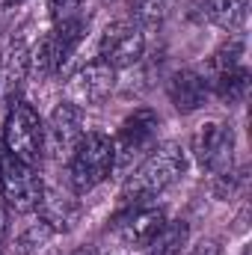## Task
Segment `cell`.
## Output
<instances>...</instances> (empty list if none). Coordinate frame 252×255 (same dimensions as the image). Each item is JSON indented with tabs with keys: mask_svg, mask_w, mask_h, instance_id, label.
I'll list each match as a JSON object with an SVG mask.
<instances>
[{
	"mask_svg": "<svg viewBox=\"0 0 252 255\" xmlns=\"http://www.w3.org/2000/svg\"><path fill=\"white\" fill-rule=\"evenodd\" d=\"M187 169V154L178 142H157L130 172L122 184L125 205L154 202L160 193H166Z\"/></svg>",
	"mask_w": 252,
	"mask_h": 255,
	"instance_id": "6da1fadb",
	"label": "cell"
},
{
	"mask_svg": "<svg viewBox=\"0 0 252 255\" xmlns=\"http://www.w3.org/2000/svg\"><path fill=\"white\" fill-rule=\"evenodd\" d=\"M116 169V148L104 130H86L68 157V187L74 196H86L101 187Z\"/></svg>",
	"mask_w": 252,
	"mask_h": 255,
	"instance_id": "7a4b0ae2",
	"label": "cell"
},
{
	"mask_svg": "<svg viewBox=\"0 0 252 255\" xmlns=\"http://www.w3.org/2000/svg\"><path fill=\"white\" fill-rule=\"evenodd\" d=\"M86 33H89V15H74V18H65V21H54V27L30 51V71H36L39 77L63 74V68L77 54Z\"/></svg>",
	"mask_w": 252,
	"mask_h": 255,
	"instance_id": "3957f363",
	"label": "cell"
},
{
	"mask_svg": "<svg viewBox=\"0 0 252 255\" xmlns=\"http://www.w3.org/2000/svg\"><path fill=\"white\" fill-rule=\"evenodd\" d=\"M0 142L12 157L39 169V163L45 157V122H42V116L36 113V107L30 101L15 98L9 104Z\"/></svg>",
	"mask_w": 252,
	"mask_h": 255,
	"instance_id": "277c9868",
	"label": "cell"
},
{
	"mask_svg": "<svg viewBox=\"0 0 252 255\" xmlns=\"http://www.w3.org/2000/svg\"><path fill=\"white\" fill-rule=\"evenodd\" d=\"M235 128L226 119H205L190 136V151L208 175H226L235 169Z\"/></svg>",
	"mask_w": 252,
	"mask_h": 255,
	"instance_id": "5b68a950",
	"label": "cell"
},
{
	"mask_svg": "<svg viewBox=\"0 0 252 255\" xmlns=\"http://www.w3.org/2000/svg\"><path fill=\"white\" fill-rule=\"evenodd\" d=\"M160 136V113L151 107H136L133 113H127L122 125L113 136V148H116V169H130L133 160H142Z\"/></svg>",
	"mask_w": 252,
	"mask_h": 255,
	"instance_id": "8992f818",
	"label": "cell"
},
{
	"mask_svg": "<svg viewBox=\"0 0 252 255\" xmlns=\"http://www.w3.org/2000/svg\"><path fill=\"white\" fill-rule=\"evenodd\" d=\"M45 181L39 175L36 166L12 157L9 151H3L0 157V199L6 202V208L18 211V214H33L42 202Z\"/></svg>",
	"mask_w": 252,
	"mask_h": 255,
	"instance_id": "52a82bcc",
	"label": "cell"
},
{
	"mask_svg": "<svg viewBox=\"0 0 252 255\" xmlns=\"http://www.w3.org/2000/svg\"><path fill=\"white\" fill-rule=\"evenodd\" d=\"M166 223V211L154 202H142V205H125V211H119L110 223V235L130 253L136 250H148V244L157 238V232Z\"/></svg>",
	"mask_w": 252,
	"mask_h": 255,
	"instance_id": "ba28073f",
	"label": "cell"
},
{
	"mask_svg": "<svg viewBox=\"0 0 252 255\" xmlns=\"http://www.w3.org/2000/svg\"><path fill=\"white\" fill-rule=\"evenodd\" d=\"M86 122H83V107L71 104V101H60L48 122H45V157L57 160V163H68V157L74 154L77 142L86 133Z\"/></svg>",
	"mask_w": 252,
	"mask_h": 255,
	"instance_id": "9c48e42d",
	"label": "cell"
},
{
	"mask_svg": "<svg viewBox=\"0 0 252 255\" xmlns=\"http://www.w3.org/2000/svg\"><path fill=\"white\" fill-rule=\"evenodd\" d=\"M145 57V33L130 21L119 18L110 21L98 39V60L107 63L110 68H130Z\"/></svg>",
	"mask_w": 252,
	"mask_h": 255,
	"instance_id": "30bf717a",
	"label": "cell"
},
{
	"mask_svg": "<svg viewBox=\"0 0 252 255\" xmlns=\"http://www.w3.org/2000/svg\"><path fill=\"white\" fill-rule=\"evenodd\" d=\"M113 89H116V68H110L101 60L80 65L65 83L68 101L77 107H95V104L107 101L113 95Z\"/></svg>",
	"mask_w": 252,
	"mask_h": 255,
	"instance_id": "8fae6325",
	"label": "cell"
},
{
	"mask_svg": "<svg viewBox=\"0 0 252 255\" xmlns=\"http://www.w3.org/2000/svg\"><path fill=\"white\" fill-rule=\"evenodd\" d=\"M166 98L169 104L181 113V116H190L196 110H202L211 98V86L205 80L202 71L196 68H178L166 77Z\"/></svg>",
	"mask_w": 252,
	"mask_h": 255,
	"instance_id": "7c38bea8",
	"label": "cell"
},
{
	"mask_svg": "<svg viewBox=\"0 0 252 255\" xmlns=\"http://www.w3.org/2000/svg\"><path fill=\"white\" fill-rule=\"evenodd\" d=\"M190 15L202 24L226 30L229 36H238L247 27V0H190Z\"/></svg>",
	"mask_w": 252,
	"mask_h": 255,
	"instance_id": "4fadbf2b",
	"label": "cell"
},
{
	"mask_svg": "<svg viewBox=\"0 0 252 255\" xmlns=\"http://www.w3.org/2000/svg\"><path fill=\"white\" fill-rule=\"evenodd\" d=\"M30 74V45L24 36H12L6 42V51L0 54V98L6 104L15 101V92Z\"/></svg>",
	"mask_w": 252,
	"mask_h": 255,
	"instance_id": "5bb4252c",
	"label": "cell"
},
{
	"mask_svg": "<svg viewBox=\"0 0 252 255\" xmlns=\"http://www.w3.org/2000/svg\"><path fill=\"white\" fill-rule=\"evenodd\" d=\"M36 214H39V220H42L48 229H54L57 235H63V232H71V229L77 226L80 208H77V202H74L71 196L45 187L42 202H39V208H36Z\"/></svg>",
	"mask_w": 252,
	"mask_h": 255,
	"instance_id": "9a60e30c",
	"label": "cell"
},
{
	"mask_svg": "<svg viewBox=\"0 0 252 255\" xmlns=\"http://www.w3.org/2000/svg\"><path fill=\"white\" fill-rule=\"evenodd\" d=\"M208 86H211V95H217L223 104H229V107L244 104L247 101V92H250V68L241 65V68L223 71V74L211 77Z\"/></svg>",
	"mask_w": 252,
	"mask_h": 255,
	"instance_id": "2e32d148",
	"label": "cell"
},
{
	"mask_svg": "<svg viewBox=\"0 0 252 255\" xmlns=\"http://www.w3.org/2000/svg\"><path fill=\"white\" fill-rule=\"evenodd\" d=\"M244 57H247V42H244V36L238 33V36H229L211 57H208V65H205V80H211V77H217V74H223V71H232V68H241L244 63Z\"/></svg>",
	"mask_w": 252,
	"mask_h": 255,
	"instance_id": "e0dca14e",
	"label": "cell"
},
{
	"mask_svg": "<svg viewBox=\"0 0 252 255\" xmlns=\"http://www.w3.org/2000/svg\"><path fill=\"white\" fill-rule=\"evenodd\" d=\"M190 241V226L187 220H166L157 238L148 244V255H181Z\"/></svg>",
	"mask_w": 252,
	"mask_h": 255,
	"instance_id": "ac0fdd59",
	"label": "cell"
},
{
	"mask_svg": "<svg viewBox=\"0 0 252 255\" xmlns=\"http://www.w3.org/2000/svg\"><path fill=\"white\" fill-rule=\"evenodd\" d=\"M127 9H130V21L145 33V30H160L169 9H172V0H127Z\"/></svg>",
	"mask_w": 252,
	"mask_h": 255,
	"instance_id": "d6986e66",
	"label": "cell"
},
{
	"mask_svg": "<svg viewBox=\"0 0 252 255\" xmlns=\"http://www.w3.org/2000/svg\"><path fill=\"white\" fill-rule=\"evenodd\" d=\"M86 0H48V15L51 21H65V18H74L80 15Z\"/></svg>",
	"mask_w": 252,
	"mask_h": 255,
	"instance_id": "ffe728a7",
	"label": "cell"
},
{
	"mask_svg": "<svg viewBox=\"0 0 252 255\" xmlns=\"http://www.w3.org/2000/svg\"><path fill=\"white\" fill-rule=\"evenodd\" d=\"M190 255H220V244L217 241H202L199 247H193Z\"/></svg>",
	"mask_w": 252,
	"mask_h": 255,
	"instance_id": "44dd1931",
	"label": "cell"
},
{
	"mask_svg": "<svg viewBox=\"0 0 252 255\" xmlns=\"http://www.w3.org/2000/svg\"><path fill=\"white\" fill-rule=\"evenodd\" d=\"M3 238H6V208L0 205V244H3Z\"/></svg>",
	"mask_w": 252,
	"mask_h": 255,
	"instance_id": "7402d4cb",
	"label": "cell"
},
{
	"mask_svg": "<svg viewBox=\"0 0 252 255\" xmlns=\"http://www.w3.org/2000/svg\"><path fill=\"white\" fill-rule=\"evenodd\" d=\"M71 255H98V253H95L92 247H80V250H74Z\"/></svg>",
	"mask_w": 252,
	"mask_h": 255,
	"instance_id": "603a6c76",
	"label": "cell"
},
{
	"mask_svg": "<svg viewBox=\"0 0 252 255\" xmlns=\"http://www.w3.org/2000/svg\"><path fill=\"white\" fill-rule=\"evenodd\" d=\"M6 3H9V6H12V3H21V0H6Z\"/></svg>",
	"mask_w": 252,
	"mask_h": 255,
	"instance_id": "cb8c5ba5",
	"label": "cell"
}]
</instances>
